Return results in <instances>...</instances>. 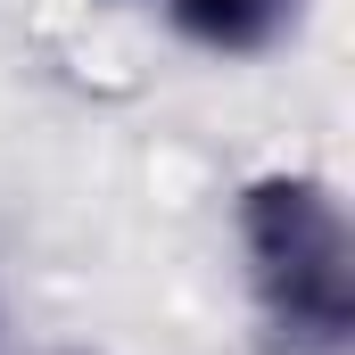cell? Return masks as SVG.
<instances>
[{
	"instance_id": "2",
	"label": "cell",
	"mask_w": 355,
	"mask_h": 355,
	"mask_svg": "<svg viewBox=\"0 0 355 355\" xmlns=\"http://www.w3.org/2000/svg\"><path fill=\"white\" fill-rule=\"evenodd\" d=\"M289 17H297V0H174V25L190 42L223 50V58H248V50L281 42Z\"/></svg>"
},
{
	"instance_id": "1",
	"label": "cell",
	"mask_w": 355,
	"mask_h": 355,
	"mask_svg": "<svg viewBox=\"0 0 355 355\" xmlns=\"http://www.w3.org/2000/svg\"><path fill=\"white\" fill-rule=\"evenodd\" d=\"M240 248L281 355H347L355 339V240L314 174H265L240 198Z\"/></svg>"
}]
</instances>
